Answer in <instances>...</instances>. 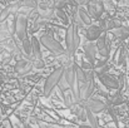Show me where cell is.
<instances>
[{
	"mask_svg": "<svg viewBox=\"0 0 129 128\" xmlns=\"http://www.w3.org/2000/svg\"><path fill=\"white\" fill-rule=\"evenodd\" d=\"M64 72H65V69L63 67H60V68H56L55 70H53L48 75V78H46V81H45L43 87V93L45 97H50V94L54 92V89L59 84L60 78L64 75Z\"/></svg>",
	"mask_w": 129,
	"mask_h": 128,
	"instance_id": "6da1fadb",
	"label": "cell"
},
{
	"mask_svg": "<svg viewBox=\"0 0 129 128\" xmlns=\"http://www.w3.org/2000/svg\"><path fill=\"white\" fill-rule=\"evenodd\" d=\"M40 43L46 50H49L50 53H54V54H61L64 53V49L61 46V44L58 42L53 35H49V34H43L40 38Z\"/></svg>",
	"mask_w": 129,
	"mask_h": 128,
	"instance_id": "7a4b0ae2",
	"label": "cell"
},
{
	"mask_svg": "<svg viewBox=\"0 0 129 128\" xmlns=\"http://www.w3.org/2000/svg\"><path fill=\"white\" fill-rule=\"evenodd\" d=\"M28 16L18 14L16 15V29H15V35L19 40H24L28 38Z\"/></svg>",
	"mask_w": 129,
	"mask_h": 128,
	"instance_id": "3957f363",
	"label": "cell"
},
{
	"mask_svg": "<svg viewBox=\"0 0 129 128\" xmlns=\"http://www.w3.org/2000/svg\"><path fill=\"white\" fill-rule=\"evenodd\" d=\"M100 83L108 89H118L119 88V82L117 81V78H114L113 75L108 74V73H102V74H96Z\"/></svg>",
	"mask_w": 129,
	"mask_h": 128,
	"instance_id": "277c9868",
	"label": "cell"
},
{
	"mask_svg": "<svg viewBox=\"0 0 129 128\" xmlns=\"http://www.w3.org/2000/svg\"><path fill=\"white\" fill-rule=\"evenodd\" d=\"M77 25L73 23L68 27L67 32H65V42H67V48H68V53L69 55L72 54L73 50V43H74V37H75V30H77Z\"/></svg>",
	"mask_w": 129,
	"mask_h": 128,
	"instance_id": "5b68a950",
	"label": "cell"
},
{
	"mask_svg": "<svg viewBox=\"0 0 129 128\" xmlns=\"http://www.w3.org/2000/svg\"><path fill=\"white\" fill-rule=\"evenodd\" d=\"M96 44L94 43H89L86 44L85 48H84V55H85L86 60L90 63V64H94L95 63V55H96Z\"/></svg>",
	"mask_w": 129,
	"mask_h": 128,
	"instance_id": "8992f818",
	"label": "cell"
},
{
	"mask_svg": "<svg viewBox=\"0 0 129 128\" xmlns=\"http://www.w3.org/2000/svg\"><path fill=\"white\" fill-rule=\"evenodd\" d=\"M64 77H65V79L68 81V83L70 85V89L74 87V85L78 83V81H77V70H75V65H69L67 69H65V72H64Z\"/></svg>",
	"mask_w": 129,
	"mask_h": 128,
	"instance_id": "52a82bcc",
	"label": "cell"
},
{
	"mask_svg": "<svg viewBox=\"0 0 129 128\" xmlns=\"http://www.w3.org/2000/svg\"><path fill=\"white\" fill-rule=\"evenodd\" d=\"M96 49L102 57H108L109 54V46L107 42V34H103L98 40H96Z\"/></svg>",
	"mask_w": 129,
	"mask_h": 128,
	"instance_id": "ba28073f",
	"label": "cell"
},
{
	"mask_svg": "<svg viewBox=\"0 0 129 128\" xmlns=\"http://www.w3.org/2000/svg\"><path fill=\"white\" fill-rule=\"evenodd\" d=\"M102 28L98 27V25H90L88 29H86V39L89 42H94V40H98L100 37H102Z\"/></svg>",
	"mask_w": 129,
	"mask_h": 128,
	"instance_id": "9c48e42d",
	"label": "cell"
},
{
	"mask_svg": "<svg viewBox=\"0 0 129 128\" xmlns=\"http://www.w3.org/2000/svg\"><path fill=\"white\" fill-rule=\"evenodd\" d=\"M85 107L89 111H91L93 113H99V112H102L107 106H105L102 100H99V99H90V100L86 102Z\"/></svg>",
	"mask_w": 129,
	"mask_h": 128,
	"instance_id": "30bf717a",
	"label": "cell"
},
{
	"mask_svg": "<svg viewBox=\"0 0 129 128\" xmlns=\"http://www.w3.org/2000/svg\"><path fill=\"white\" fill-rule=\"evenodd\" d=\"M31 45H33V57L34 58H43V50H42V43L40 39L37 37L31 38Z\"/></svg>",
	"mask_w": 129,
	"mask_h": 128,
	"instance_id": "8fae6325",
	"label": "cell"
},
{
	"mask_svg": "<svg viewBox=\"0 0 129 128\" xmlns=\"http://www.w3.org/2000/svg\"><path fill=\"white\" fill-rule=\"evenodd\" d=\"M78 14H79L80 19L83 20L84 25H88V27L91 25V16L89 15L88 10H85L83 6H78Z\"/></svg>",
	"mask_w": 129,
	"mask_h": 128,
	"instance_id": "7c38bea8",
	"label": "cell"
},
{
	"mask_svg": "<svg viewBox=\"0 0 129 128\" xmlns=\"http://www.w3.org/2000/svg\"><path fill=\"white\" fill-rule=\"evenodd\" d=\"M21 52L26 55V57H31L33 55V45H31V39L26 38L21 42Z\"/></svg>",
	"mask_w": 129,
	"mask_h": 128,
	"instance_id": "4fadbf2b",
	"label": "cell"
},
{
	"mask_svg": "<svg viewBox=\"0 0 129 128\" xmlns=\"http://www.w3.org/2000/svg\"><path fill=\"white\" fill-rule=\"evenodd\" d=\"M113 35L120 38V39H127L129 37V29L125 27H120L117 29H113Z\"/></svg>",
	"mask_w": 129,
	"mask_h": 128,
	"instance_id": "5bb4252c",
	"label": "cell"
},
{
	"mask_svg": "<svg viewBox=\"0 0 129 128\" xmlns=\"http://www.w3.org/2000/svg\"><path fill=\"white\" fill-rule=\"evenodd\" d=\"M75 70H77V81H78V83H79V84L85 83L86 81H88V74L83 70V68L75 65Z\"/></svg>",
	"mask_w": 129,
	"mask_h": 128,
	"instance_id": "9a60e30c",
	"label": "cell"
},
{
	"mask_svg": "<svg viewBox=\"0 0 129 128\" xmlns=\"http://www.w3.org/2000/svg\"><path fill=\"white\" fill-rule=\"evenodd\" d=\"M128 60V55H127V52L124 48H120L119 52H118V55H117V62L119 65H124Z\"/></svg>",
	"mask_w": 129,
	"mask_h": 128,
	"instance_id": "2e32d148",
	"label": "cell"
},
{
	"mask_svg": "<svg viewBox=\"0 0 129 128\" xmlns=\"http://www.w3.org/2000/svg\"><path fill=\"white\" fill-rule=\"evenodd\" d=\"M28 63H29V62H26L25 59H18V62H16V64H15V72L19 73V74H21V73L24 72L25 67L28 65Z\"/></svg>",
	"mask_w": 129,
	"mask_h": 128,
	"instance_id": "e0dca14e",
	"label": "cell"
},
{
	"mask_svg": "<svg viewBox=\"0 0 129 128\" xmlns=\"http://www.w3.org/2000/svg\"><path fill=\"white\" fill-rule=\"evenodd\" d=\"M10 15H11V11H10V9H9L8 6L4 8V9H1V10H0V24L5 23V21L9 19Z\"/></svg>",
	"mask_w": 129,
	"mask_h": 128,
	"instance_id": "ac0fdd59",
	"label": "cell"
},
{
	"mask_svg": "<svg viewBox=\"0 0 129 128\" xmlns=\"http://www.w3.org/2000/svg\"><path fill=\"white\" fill-rule=\"evenodd\" d=\"M58 88H60L63 92H67V90H69V89H70V85H69L68 81L65 79V77H64V75L60 78V82H59V84H58Z\"/></svg>",
	"mask_w": 129,
	"mask_h": 128,
	"instance_id": "d6986e66",
	"label": "cell"
},
{
	"mask_svg": "<svg viewBox=\"0 0 129 128\" xmlns=\"http://www.w3.org/2000/svg\"><path fill=\"white\" fill-rule=\"evenodd\" d=\"M55 16H58L64 23H68V16H67V14H65V11L63 9H56L55 8Z\"/></svg>",
	"mask_w": 129,
	"mask_h": 128,
	"instance_id": "ffe728a7",
	"label": "cell"
},
{
	"mask_svg": "<svg viewBox=\"0 0 129 128\" xmlns=\"http://www.w3.org/2000/svg\"><path fill=\"white\" fill-rule=\"evenodd\" d=\"M103 5H104V10L108 13H114V4L112 0H103Z\"/></svg>",
	"mask_w": 129,
	"mask_h": 128,
	"instance_id": "44dd1931",
	"label": "cell"
},
{
	"mask_svg": "<svg viewBox=\"0 0 129 128\" xmlns=\"http://www.w3.org/2000/svg\"><path fill=\"white\" fill-rule=\"evenodd\" d=\"M93 64H90L89 62H82V68L83 69H91Z\"/></svg>",
	"mask_w": 129,
	"mask_h": 128,
	"instance_id": "7402d4cb",
	"label": "cell"
},
{
	"mask_svg": "<svg viewBox=\"0 0 129 128\" xmlns=\"http://www.w3.org/2000/svg\"><path fill=\"white\" fill-rule=\"evenodd\" d=\"M79 128H90V126H83L82 124V126H79Z\"/></svg>",
	"mask_w": 129,
	"mask_h": 128,
	"instance_id": "603a6c76",
	"label": "cell"
},
{
	"mask_svg": "<svg viewBox=\"0 0 129 128\" xmlns=\"http://www.w3.org/2000/svg\"><path fill=\"white\" fill-rule=\"evenodd\" d=\"M1 114H3V108L0 107V118H1Z\"/></svg>",
	"mask_w": 129,
	"mask_h": 128,
	"instance_id": "cb8c5ba5",
	"label": "cell"
},
{
	"mask_svg": "<svg viewBox=\"0 0 129 128\" xmlns=\"http://www.w3.org/2000/svg\"><path fill=\"white\" fill-rule=\"evenodd\" d=\"M4 1H5V0H0V3H4Z\"/></svg>",
	"mask_w": 129,
	"mask_h": 128,
	"instance_id": "d4e9b609",
	"label": "cell"
},
{
	"mask_svg": "<svg viewBox=\"0 0 129 128\" xmlns=\"http://www.w3.org/2000/svg\"><path fill=\"white\" fill-rule=\"evenodd\" d=\"M0 82H3V78H1V77H0Z\"/></svg>",
	"mask_w": 129,
	"mask_h": 128,
	"instance_id": "484cf974",
	"label": "cell"
}]
</instances>
